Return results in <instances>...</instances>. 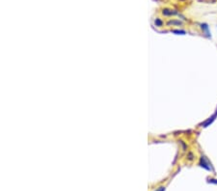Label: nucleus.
<instances>
[{
    "label": "nucleus",
    "instance_id": "obj_3",
    "mask_svg": "<svg viewBox=\"0 0 217 191\" xmlns=\"http://www.w3.org/2000/svg\"><path fill=\"white\" fill-rule=\"evenodd\" d=\"M162 14L165 15V17H171V15H179V13L176 10H172V9H164L162 11Z\"/></svg>",
    "mask_w": 217,
    "mask_h": 191
},
{
    "label": "nucleus",
    "instance_id": "obj_5",
    "mask_svg": "<svg viewBox=\"0 0 217 191\" xmlns=\"http://www.w3.org/2000/svg\"><path fill=\"white\" fill-rule=\"evenodd\" d=\"M167 24L169 26H171V25L172 26H181V25H182V22L181 20H178V19H172V20H169Z\"/></svg>",
    "mask_w": 217,
    "mask_h": 191
},
{
    "label": "nucleus",
    "instance_id": "obj_4",
    "mask_svg": "<svg viewBox=\"0 0 217 191\" xmlns=\"http://www.w3.org/2000/svg\"><path fill=\"white\" fill-rule=\"evenodd\" d=\"M201 29L203 30V33L208 37V38H210L211 35H210V32H209V25L206 23H202L201 24Z\"/></svg>",
    "mask_w": 217,
    "mask_h": 191
},
{
    "label": "nucleus",
    "instance_id": "obj_2",
    "mask_svg": "<svg viewBox=\"0 0 217 191\" xmlns=\"http://www.w3.org/2000/svg\"><path fill=\"white\" fill-rule=\"evenodd\" d=\"M217 118V110L215 111V112L213 113V115L211 116V117H209V118L206 120L205 122H204V124H202V126H203V127H206V126H209L210 124H212L213 122L215 121V119Z\"/></svg>",
    "mask_w": 217,
    "mask_h": 191
},
{
    "label": "nucleus",
    "instance_id": "obj_6",
    "mask_svg": "<svg viewBox=\"0 0 217 191\" xmlns=\"http://www.w3.org/2000/svg\"><path fill=\"white\" fill-rule=\"evenodd\" d=\"M187 159H188V160H190V161H192V160H193V159H194V155H193V152H189L187 153Z\"/></svg>",
    "mask_w": 217,
    "mask_h": 191
},
{
    "label": "nucleus",
    "instance_id": "obj_1",
    "mask_svg": "<svg viewBox=\"0 0 217 191\" xmlns=\"http://www.w3.org/2000/svg\"><path fill=\"white\" fill-rule=\"evenodd\" d=\"M200 165L202 166L203 168L206 169L208 171H210V170H211V167L209 165V163L208 160H206V158L205 156H201V158H200Z\"/></svg>",
    "mask_w": 217,
    "mask_h": 191
},
{
    "label": "nucleus",
    "instance_id": "obj_8",
    "mask_svg": "<svg viewBox=\"0 0 217 191\" xmlns=\"http://www.w3.org/2000/svg\"><path fill=\"white\" fill-rule=\"evenodd\" d=\"M173 32H175V33H179V34H185V31H182V30H174Z\"/></svg>",
    "mask_w": 217,
    "mask_h": 191
},
{
    "label": "nucleus",
    "instance_id": "obj_9",
    "mask_svg": "<svg viewBox=\"0 0 217 191\" xmlns=\"http://www.w3.org/2000/svg\"><path fill=\"white\" fill-rule=\"evenodd\" d=\"M155 191H165V187H164V186H160V187H158L156 190H155Z\"/></svg>",
    "mask_w": 217,
    "mask_h": 191
},
{
    "label": "nucleus",
    "instance_id": "obj_10",
    "mask_svg": "<svg viewBox=\"0 0 217 191\" xmlns=\"http://www.w3.org/2000/svg\"><path fill=\"white\" fill-rule=\"evenodd\" d=\"M209 183H215V184H217V179H209Z\"/></svg>",
    "mask_w": 217,
    "mask_h": 191
},
{
    "label": "nucleus",
    "instance_id": "obj_7",
    "mask_svg": "<svg viewBox=\"0 0 217 191\" xmlns=\"http://www.w3.org/2000/svg\"><path fill=\"white\" fill-rule=\"evenodd\" d=\"M162 23H163V22H162V21H161L159 18H156V19H155V24H156V26H161Z\"/></svg>",
    "mask_w": 217,
    "mask_h": 191
}]
</instances>
